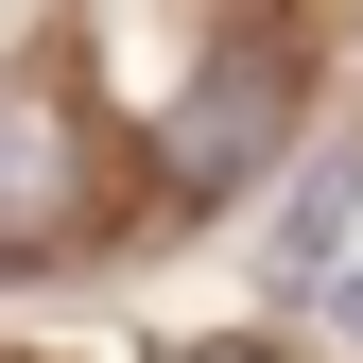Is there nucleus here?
<instances>
[{
  "instance_id": "nucleus-1",
  "label": "nucleus",
  "mask_w": 363,
  "mask_h": 363,
  "mask_svg": "<svg viewBox=\"0 0 363 363\" xmlns=\"http://www.w3.org/2000/svg\"><path fill=\"white\" fill-rule=\"evenodd\" d=\"M86 208H104L86 86H69L52 52H18V69H0V277H18V259H52V242H86Z\"/></svg>"
},
{
  "instance_id": "nucleus-2",
  "label": "nucleus",
  "mask_w": 363,
  "mask_h": 363,
  "mask_svg": "<svg viewBox=\"0 0 363 363\" xmlns=\"http://www.w3.org/2000/svg\"><path fill=\"white\" fill-rule=\"evenodd\" d=\"M277 139H294V52L277 35H225V52L173 86V191L191 208H225V191H259V173H277Z\"/></svg>"
},
{
  "instance_id": "nucleus-3",
  "label": "nucleus",
  "mask_w": 363,
  "mask_h": 363,
  "mask_svg": "<svg viewBox=\"0 0 363 363\" xmlns=\"http://www.w3.org/2000/svg\"><path fill=\"white\" fill-rule=\"evenodd\" d=\"M346 208H363V156L294 191V225H277V277H346V259H329V242H346Z\"/></svg>"
},
{
  "instance_id": "nucleus-4",
  "label": "nucleus",
  "mask_w": 363,
  "mask_h": 363,
  "mask_svg": "<svg viewBox=\"0 0 363 363\" xmlns=\"http://www.w3.org/2000/svg\"><path fill=\"white\" fill-rule=\"evenodd\" d=\"M329 329H346V346H363V277H329Z\"/></svg>"
},
{
  "instance_id": "nucleus-5",
  "label": "nucleus",
  "mask_w": 363,
  "mask_h": 363,
  "mask_svg": "<svg viewBox=\"0 0 363 363\" xmlns=\"http://www.w3.org/2000/svg\"><path fill=\"white\" fill-rule=\"evenodd\" d=\"M208 363H259V346H208Z\"/></svg>"
}]
</instances>
